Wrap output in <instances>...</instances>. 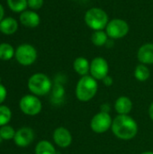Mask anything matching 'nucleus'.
<instances>
[{
	"instance_id": "obj_1",
	"label": "nucleus",
	"mask_w": 153,
	"mask_h": 154,
	"mask_svg": "<svg viewBox=\"0 0 153 154\" xmlns=\"http://www.w3.org/2000/svg\"><path fill=\"white\" fill-rule=\"evenodd\" d=\"M113 134L121 140H131L138 133L136 121L128 115H118L112 124Z\"/></svg>"
},
{
	"instance_id": "obj_2",
	"label": "nucleus",
	"mask_w": 153,
	"mask_h": 154,
	"mask_svg": "<svg viewBox=\"0 0 153 154\" xmlns=\"http://www.w3.org/2000/svg\"><path fill=\"white\" fill-rule=\"evenodd\" d=\"M98 84L92 76H84L78 81L76 87V97L81 102L91 100L96 94Z\"/></svg>"
},
{
	"instance_id": "obj_3",
	"label": "nucleus",
	"mask_w": 153,
	"mask_h": 154,
	"mask_svg": "<svg viewBox=\"0 0 153 154\" xmlns=\"http://www.w3.org/2000/svg\"><path fill=\"white\" fill-rule=\"evenodd\" d=\"M86 24L94 31H100L106 27L109 19L106 11L98 7H93L87 10L84 17Z\"/></svg>"
},
{
	"instance_id": "obj_4",
	"label": "nucleus",
	"mask_w": 153,
	"mask_h": 154,
	"mask_svg": "<svg viewBox=\"0 0 153 154\" xmlns=\"http://www.w3.org/2000/svg\"><path fill=\"white\" fill-rule=\"evenodd\" d=\"M28 88L34 96H44L50 91L51 81L45 74L36 73L29 79Z\"/></svg>"
},
{
	"instance_id": "obj_5",
	"label": "nucleus",
	"mask_w": 153,
	"mask_h": 154,
	"mask_svg": "<svg viewBox=\"0 0 153 154\" xmlns=\"http://www.w3.org/2000/svg\"><path fill=\"white\" fill-rule=\"evenodd\" d=\"M106 32L111 39H121L129 32V24L123 19H113L108 22L106 27Z\"/></svg>"
},
{
	"instance_id": "obj_6",
	"label": "nucleus",
	"mask_w": 153,
	"mask_h": 154,
	"mask_svg": "<svg viewBox=\"0 0 153 154\" xmlns=\"http://www.w3.org/2000/svg\"><path fill=\"white\" fill-rule=\"evenodd\" d=\"M20 109L27 116H36L42 108L41 100L34 95H25L20 100Z\"/></svg>"
},
{
	"instance_id": "obj_7",
	"label": "nucleus",
	"mask_w": 153,
	"mask_h": 154,
	"mask_svg": "<svg viewBox=\"0 0 153 154\" xmlns=\"http://www.w3.org/2000/svg\"><path fill=\"white\" fill-rule=\"evenodd\" d=\"M113 120L107 112L101 111L93 116L90 122V127L96 134H104L112 127Z\"/></svg>"
},
{
	"instance_id": "obj_8",
	"label": "nucleus",
	"mask_w": 153,
	"mask_h": 154,
	"mask_svg": "<svg viewBox=\"0 0 153 154\" xmlns=\"http://www.w3.org/2000/svg\"><path fill=\"white\" fill-rule=\"evenodd\" d=\"M15 59L20 64L29 66L36 60L37 51L33 46L30 44H23L16 49Z\"/></svg>"
},
{
	"instance_id": "obj_9",
	"label": "nucleus",
	"mask_w": 153,
	"mask_h": 154,
	"mask_svg": "<svg viewBox=\"0 0 153 154\" xmlns=\"http://www.w3.org/2000/svg\"><path fill=\"white\" fill-rule=\"evenodd\" d=\"M91 76L96 80H103L109 72V65L107 61L102 57H96L92 60L90 63Z\"/></svg>"
},
{
	"instance_id": "obj_10",
	"label": "nucleus",
	"mask_w": 153,
	"mask_h": 154,
	"mask_svg": "<svg viewBox=\"0 0 153 154\" xmlns=\"http://www.w3.org/2000/svg\"><path fill=\"white\" fill-rule=\"evenodd\" d=\"M34 139V132L29 127L20 128L15 132L14 141L18 147H26L30 145Z\"/></svg>"
},
{
	"instance_id": "obj_11",
	"label": "nucleus",
	"mask_w": 153,
	"mask_h": 154,
	"mask_svg": "<svg viewBox=\"0 0 153 154\" xmlns=\"http://www.w3.org/2000/svg\"><path fill=\"white\" fill-rule=\"evenodd\" d=\"M53 141L60 148H67L72 143V135L65 127H59L53 132Z\"/></svg>"
},
{
	"instance_id": "obj_12",
	"label": "nucleus",
	"mask_w": 153,
	"mask_h": 154,
	"mask_svg": "<svg viewBox=\"0 0 153 154\" xmlns=\"http://www.w3.org/2000/svg\"><path fill=\"white\" fill-rule=\"evenodd\" d=\"M137 58L142 64H153V43L143 44L137 52Z\"/></svg>"
},
{
	"instance_id": "obj_13",
	"label": "nucleus",
	"mask_w": 153,
	"mask_h": 154,
	"mask_svg": "<svg viewBox=\"0 0 153 154\" xmlns=\"http://www.w3.org/2000/svg\"><path fill=\"white\" fill-rule=\"evenodd\" d=\"M21 23L30 28H34L40 23V16L32 11H24L20 15Z\"/></svg>"
},
{
	"instance_id": "obj_14",
	"label": "nucleus",
	"mask_w": 153,
	"mask_h": 154,
	"mask_svg": "<svg viewBox=\"0 0 153 154\" xmlns=\"http://www.w3.org/2000/svg\"><path fill=\"white\" fill-rule=\"evenodd\" d=\"M115 108L118 115H128L133 108V102L127 97H119L115 103Z\"/></svg>"
},
{
	"instance_id": "obj_15",
	"label": "nucleus",
	"mask_w": 153,
	"mask_h": 154,
	"mask_svg": "<svg viewBox=\"0 0 153 154\" xmlns=\"http://www.w3.org/2000/svg\"><path fill=\"white\" fill-rule=\"evenodd\" d=\"M74 70L81 77L87 76L90 70V63L84 57H78L73 62Z\"/></svg>"
},
{
	"instance_id": "obj_16",
	"label": "nucleus",
	"mask_w": 153,
	"mask_h": 154,
	"mask_svg": "<svg viewBox=\"0 0 153 154\" xmlns=\"http://www.w3.org/2000/svg\"><path fill=\"white\" fill-rule=\"evenodd\" d=\"M18 27V23L15 19L12 17H8L5 19H3L0 22V31L5 34H13L16 32Z\"/></svg>"
},
{
	"instance_id": "obj_17",
	"label": "nucleus",
	"mask_w": 153,
	"mask_h": 154,
	"mask_svg": "<svg viewBox=\"0 0 153 154\" xmlns=\"http://www.w3.org/2000/svg\"><path fill=\"white\" fill-rule=\"evenodd\" d=\"M55 147L49 141H41L35 147V154H56Z\"/></svg>"
},
{
	"instance_id": "obj_18",
	"label": "nucleus",
	"mask_w": 153,
	"mask_h": 154,
	"mask_svg": "<svg viewBox=\"0 0 153 154\" xmlns=\"http://www.w3.org/2000/svg\"><path fill=\"white\" fill-rule=\"evenodd\" d=\"M91 41L94 45L96 46H103L107 43L108 42V35L106 32L103 30L100 31H95L91 36Z\"/></svg>"
},
{
	"instance_id": "obj_19",
	"label": "nucleus",
	"mask_w": 153,
	"mask_h": 154,
	"mask_svg": "<svg viewBox=\"0 0 153 154\" xmlns=\"http://www.w3.org/2000/svg\"><path fill=\"white\" fill-rule=\"evenodd\" d=\"M151 76V72L150 69H148V67L144 64H140L135 68L134 70V77L137 80L143 82L146 81Z\"/></svg>"
},
{
	"instance_id": "obj_20",
	"label": "nucleus",
	"mask_w": 153,
	"mask_h": 154,
	"mask_svg": "<svg viewBox=\"0 0 153 154\" xmlns=\"http://www.w3.org/2000/svg\"><path fill=\"white\" fill-rule=\"evenodd\" d=\"M14 48L8 43L0 44V60H9L14 56Z\"/></svg>"
},
{
	"instance_id": "obj_21",
	"label": "nucleus",
	"mask_w": 153,
	"mask_h": 154,
	"mask_svg": "<svg viewBox=\"0 0 153 154\" xmlns=\"http://www.w3.org/2000/svg\"><path fill=\"white\" fill-rule=\"evenodd\" d=\"M12 118V112L6 106H0V127L6 125Z\"/></svg>"
},
{
	"instance_id": "obj_22",
	"label": "nucleus",
	"mask_w": 153,
	"mask_h": 154,
	"mask_svg": "<svg viewBox=\"0 0 153 154\" xmlns=\"http://www.w3.org/2000/svg\"><path fill=\"white\" fill-rule=\"evenodd\" d=\"M7 4L9 8L14 12H22L28 5L27 0H7Z\"/></svg>"
},
{
	"instance_id": "obj_23",
	"label": "nucleus",
	"mask_w": 153,
	"mask_h": 154,
	"mask_svg": "<svg viewBox=\"0 0 153 154\" xmlns=\"http://www.w3.org/2000/svg\"><path fill=\"white\" fill-rule=\"evenodd\" d=\"M0 134L3 138V140H11V139H14V135H15V131L14 129L10 126V125H4V126H1L0 128Z\"/></svg>"
},
{
	"instance_id": "obj_24",
	"label": "nucleus",
	"mask_w": 153,
	"mask_h": 154,
	"mask_svg": "<svg viewBox=\"0 0 153 154\" xmlns=\"http://www.w3.org/2000/svg\"><path fill=\"white\" fill-rule=\"evenodd\" d=\"M64 94H65V90H64V88L60 85V84H56L53 88H52V98L53 100H60L61 98H63L64 97Z\"/></svg>"
},
{
	"instance_id": "obj_25",
	"label": "nucleus",
	"mask_w": 153,
	"mask_h": 154,
	"mask_svg": "<svg viewBox=\"0 0 153 154\" xmlns=\"http://www.w3.org/2000/svg\"><path fill=\"white\" fill-rule=\"evenodd\" d=\"M27 3H28L29 7H31L32 9L37 10L42 6L43 0H27Z\"/></svg>"
},
{
	"instance_id": "obj_26",
	"label": "nucleus",
	"mask_w": 153,
	"mask_h": 154,
	"mask_svg": "<svg viewBox=\"0 0 153 154\" xmlns=\"http://www.w3.org/2000/svg\"><path fill=\"white\" fill-rule=\"evenodd\" d=\"M6 95H7L6 88H5V86H3L2 84H0V104H2L5 100Z\"/></svg>"
},
{
	"instance_id": "obj_27",
	"label": "nucleus",
	"mask_w": 153,
	"mask_h": 154,
	"mask_svg": "<svg viewBox=\"0 0 153 154\" xmlns=\"http://www.w3.org/2000/svg\"><path fill=\"white\" fill-rule=\"evenodd\" d=\"M113 79H112V77H110V76H106L104 79H103V83L106 85V86H107V87H109V86H111L112 84H113Z\"/></svg>"
},
{
	"instance_id": "obj_28",
	"label": "nucleus",
	"mask_w": 153,
	"mask_h": 154,
	"mask_svg": "<svg viewBox=\"0 0 153 154\" xmlns=\"http://www.w3.org/2000/svg\"><path fill=\"white\" fill-rule=\"evenodd\" d=\"M149 116H150L151 119L153 121V102L151 104L150 108H149Z\"/></svg>"
},
{
	"instance_id": "obj_29",
	"label": "nucleus",
	"mask_w": 153,
	"mask_h": 154,
	"mask_svg": "<svg viewBox=\"0 0 153 154\" xmlns=\"http://www.w3.org/2000/svg\"><path fill=\"white\" fill-rule=\"evenodd\" d=\"M3 16H4V8H3V6L0 5V22L3 20Z\"/></svg>"
},
{
	"instance_id": "obj_30",
	"label": "nucleus",
	"mask_w": 153,
	"mask_h": 154,
	"mask_svg": "<svg viewBox=\"0 0 153 154\" xmlns=\"http://www.w3.org/2000/svg\"><path fill=\"white\" fill-rule=\"evenodd\" d=\"M141 154H153L152 152H142V153Z\"/></svg>"
},
{
	"instance_id": "obj_31",
	"label": "nucleus",
	"mask_w": 153,
	"mask_h": 154,
	"mask_svg": "<svg viewBox=\"0 0 153 154\" xmlns=\"http://www.w3.org/2000/svg\"><path fill=\"white\" fill-rule=\"evenodd\" d=\"M2 141H3V138H2V136H1V134H0V143H2Z\"/></svg>"
},
{
	"instance_id": "obj_32",
	"label": "nucleus",
	"mask_w": 153,
	"mask_h": 154,
	"mask_svg": "<svg viewBox=\"0 0 153 154\" xmlns=\"http://www.w3.org/2000/svg\"><path fill=\"white\" fill-rule=\"evenodd\" d=\"M1 80H2V79H1V77H0V84H1Z\"/></svg>"
},
{
	"instance_id": "obj_33",
	"label": "nucleus",
	"mask_w": 153,
	"mask_h": 154,
	"mask_svg": "<svg viewBox=\"0 0 153 154\" xmlns=\"http://www.w3.org/2000/svg\"><path fill=\"white\" fill-rule=\"evenodd\" d=\"M73 1H77V0H73Z\"/></svg>"
}]
</instances>
